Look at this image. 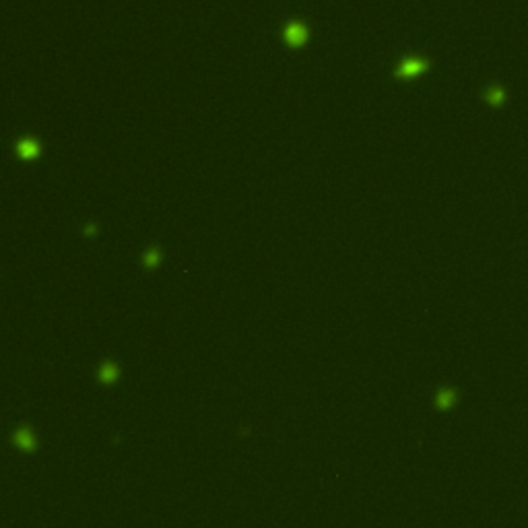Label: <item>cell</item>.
Masks as SVG:
<instances>
[{"label":"cell","mask_w":528,"mask_h":528,"mask_svg":"<svg viewBox=\"0 0 528 528\" xmlns=\"http://www.w3.org/2000/svg\"><path fill=\"white\" fill-rule=\"evenodd\" d=\"M419 70H423V62H419V60H406L401 70H398V75L401 77H415Z\"/></svg>","instance_id":"7a4b0ae2"},{"label":"cell","mask_w":528,"mask_h":528,"mask_svg":"<svg viewBox=\"0 0 528 528\" xmlns=\"http://www.w3.org/2000/svg\"><path fill=\"white\" fill-rule=\"evenodd\" d=\"M19 155L23 159H31L38 155V143L35 140H23V143L19 145Z\"/></svg>","instance_id":"3957f363"},{"label":"cell","mask_w":528,"mask_h":528,"mask_svg":"<svg viewBox=\"0 0 528 528\" xmlns=\"http://www.w3.org/2000/svg\"><path fill=\"white\" fill-rule=\"evenodd\" d=\"M285 40L289 45H293V48H299V45L308 40V31L303 25H299V23H291L285 31Z\"/></svg>","instance_id":"6da1fadb"}]
</instances>
